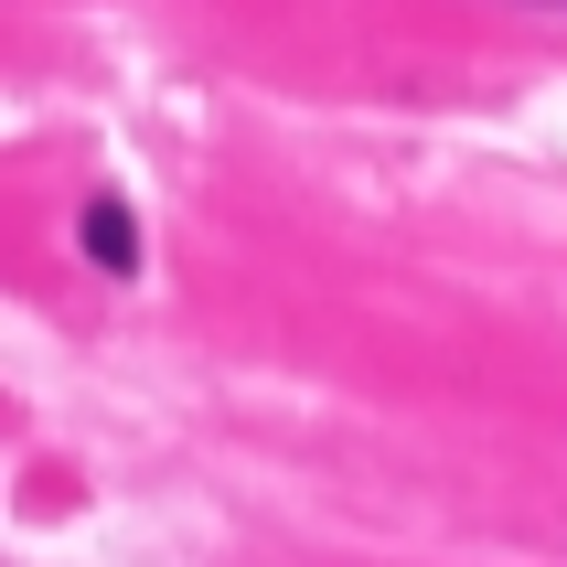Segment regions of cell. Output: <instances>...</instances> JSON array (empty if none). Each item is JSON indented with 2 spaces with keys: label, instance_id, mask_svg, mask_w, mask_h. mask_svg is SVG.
<instances>
[{
  "label": "cell",
  "instance_id": "6da1fadb",
  "mask_svg": "<svg viewBox=\"0 0 567 567\" xmlns=\"http://www.w3.org/2000/svg\"><path fill=\"white\" fill-rule=\"evenodd\" d=\"M75 247H86L96 279H140V215H128V193H86V215H75Z\"/></svg>",
  "mask_w": 567,
  "mask_h": 567
},
{
  "label": "cell",
  "instance_id": "7a4b0ae2",
  "mask_svg": "<svg viewBox=\"0 0 567 567\" xmlns=\"http://www.w3.org/2000/svg\"><path fill=\"white\" fill-rule=\"evenodd\" d=\"M536 11H567V0H536Z\"/></svg>",
  "mask_w": 567,
  "mask_h": 567
}]
</instances>
